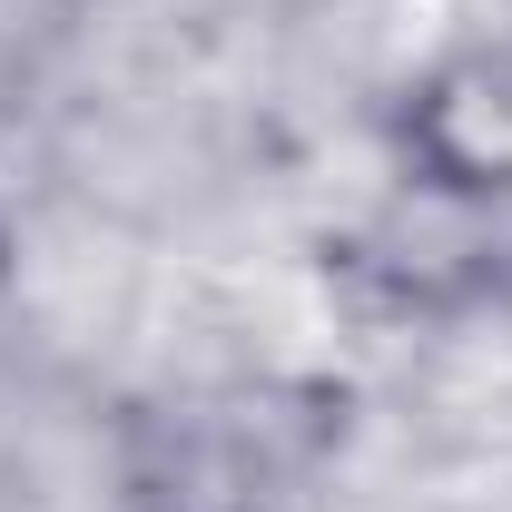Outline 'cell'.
I'll use <instances>...</instances> for the list:
<instances>
[{"mask_svg":"<svg viewBox=\"0 0 512 512\" xmlns=\"http://www.w3.org/2000/svg\"><path fill=\"white\" fill-rule=\"evenodd\" d=\"M404 158L444 197H512V40H463L414 79Z\"/></svg>","mask_w":512,"mask_h":512,"instance_id":"cell-1","label":"cell"}]
</instances>
